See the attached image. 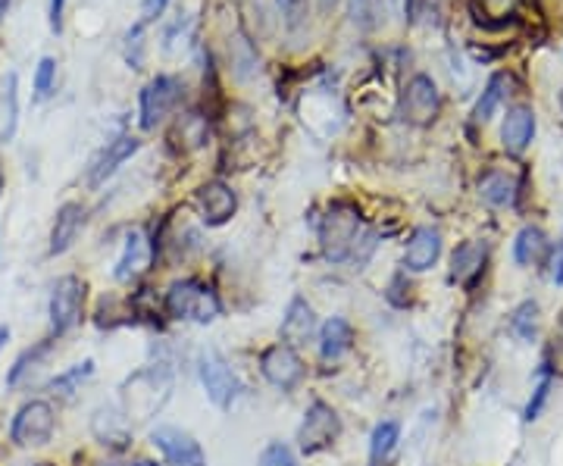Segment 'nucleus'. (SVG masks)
Masks as SVG:
<instances>
[{"mask_svg":"<svg viewBox=\"0 0 563 466\" xmlns=\"http://www.w3.org/2000/svg\"><path fill=\"white\" fill-rule=\"evenodd\" d=\"M32 466H51V463H32Z\"/></svg>","mask_w":563,"mask_h":466,"instance_id":"nucleus-42","label":"nucleus"},{"mask_svg":"<svg viewBox=\"0 0 563 466\" xmlns=\"http://www.w3.org/2000/svg\"><path fill=\"white\" fill-rule=\"evenodd\" d=\"M166 313L173 320H192V322H213L222 313V303L210 285L197 279L173 282L166 292Z\"/></svg>","mask_w":563,"mask_h":466,"instance_id":"nucleus-1","label":"nucleus"},{"mask_svg":"<svg viewBox=\"0 0 563 466\" xmlns=\"http://www.w3.org/2000/svg\"><path fill=\"white\" fill-rule=\"evenodd\" d=\"M510 73H495L489 79V84H485V91H482V97L476 101V107H473V123L476 125H485L489 123L491 116L498 113V107L507 101V94H510Z\"/></svg>","mask_w":563,"mask_h":466,"instance_id":"nucleus-22","label":"nucleus"},{"mask_svg":"<svg viewBox=\"0 0 563 466\" xmlns=\"http://www.w3.org/2000/svg\"><path fill=\"white\" fill-rule=\"evenodd\" d=\"M0 192H4V169H0Z\"/></svg>","mask_w":563,"mask_h":466,"instance_id":"nucleus-41","label":"nucleus"},{"mask_svg":"<svg viewBox=\"0 0 563 466\" xmlns=\"http://www.w3.org/2000/svg\"><path fill=\"white\" fill-rule=\"evenodd\" d=\"M151 444L163 454L169 466H207V454L194 441V435L182 432L175 426H157L151 432Z\"/></svg>","mask_w":563,"mask_h":466,"instance_id":"nucleus-11","label":"nucleus"},{"mask_svg":"<svg viewBox=\"0 0 563 466\" xmlns=\"http://www.w3.org/2000/svg\"><path fill=\"white\" fill-rule=\"evenodd\" d=\"M400 113L410 125H432L441 113V94L439 84H435L432 75L417 73L404 88V97H400Z\"/></svg>","mask_w":563,"mask_h":466,"instance_id":"nucleus-7","label":"nucleus"},{"mask_svg":"<svg viewBox=\"0 0 563 466\" xmlns=\"http://www.w3.org/2000/svg\"><path fill=\"white\" fill-rule=\"evenodd\" d=\"M560 242H563V238H560Z\"/></svg>","mask_w":563,"mask_h":466,"instance_id":"nucleus-44","label":"nucleus"},{"mask_svg":"<svg viewBox=\"0 0 563 466\" xmlns=\"http://www.w3.org/2000/svg\"><path fill=\"white\" fill-rule=\"evenodd\" d=\"M313 326H316L313 307L304 298H294L288 303V313L282 320V338H285V344H291V348L294 344H304L313 335Z\"/></svg>","mask_w":563,"mask_h":466,"instance_id":"nucleus-20","label":"nucleus"},{"mask_svg":"<svg viewBox=\"0 0 563 466\" xmlns=\"http://www.w3.org/2000/svg\"><path fill=\"white\" fill-rule=\"evenodd\" d=\"M351 19H354L357 28L363 32H372L379 23H382V4L379 0H351Z\"/></svg>","mask_w":563,"mask_h":466,"instance_id":"nucleus-31","label":"nucleus"},{"mask_svg":"<svg viewBox=\"0 0 563 466\" xmlns=\"http://www.w3.org/2000/svg\"><path fill=\"white\" fill-rule=\"evenodd\" d=\"M479 197L491 207H510L517 201V182L510 179L501 169H489V173L479 179Z\"/></svg>","mask_w":563,"mask_h":466,"instance_id":"nucleus-23","label":"nucleus"},{"mask_svg":"<svg viewBox=\"0 0 563 466\" xmlns=\"http://www.w3.org/2000/svg\"><path fill=\"white\" fill-rule=\"evenodd\" d=\"M82 307H84V282L79 275H63L56 279L54 292H51V332L56 338L73 332L82 322Z\"/></svg>","mask_w":563,"mask_h":466,"instance_id":"nucleus-5","label":"nucleus"},{"mask_svg":"<svg viewBox=\"0 0 563 466\" xmlns=\"http://www.w3.org/2000/svg\"><path fill=\"white\" fill-rule=\"evenodd\" d=\"M513 4H517V0H482L489 16H507V13L513 10Z\"/></svg>","mask_w":563,"mask_h":466,"instance_id":"nucleus-37","label":"nucleus"},{"mask_svg":"<svg viewBox=\"0 0 563 466\" xmlns=\"http://www.w3.org/2000/svg\"><path fill=\"white\" fill-rule=\"evenodd\" d=\"M357 238H361V213L348 203H335L320 223V244L332 263H341L357 251Z\"/></svg>","mask_w":563,"mask_h":466,"instance_id":"nucleus-2","label":"nucleus"},{"mask_svg":"<svg viewBox=\"0 0 563 466\" xmlns=\"http://www.w3.org/2000/svg\"><path fill=\"white\" fill-rule=\"evenodd\" d=\"M535 138V110L526 107V104H517V107L507 110L504 123H501V144L507 154L519 157V154L529 151Z\"/></svg>","mask_w":563,"mask_h":466,"instance_id":"nucleus-13","label":"nucleus"},{"mask_svg":"<svg viewBox=\"0 0 563 466\" xmlns=\"http://www.w3.org/2000/svg\"><path fill=\"white\" fill-rule=\"evenodd\" d=\"M56 413L47 401H25L10 422V441L16 448H44L54 439Z\"/></svg>","mask_w":563,"mask_h":466,"instance_id":"nucleus-3","label":"nucleus"},{"mask_svg":"<svg viewBox=\"0 0 563 466\" xmlns=\"http://www.w3.org/2000/svg\"><path fill=\"white\" fill-rule=\"evenodd\" d=\"M548 251V235L538 229V225H523L513 242V260L517 266H535Z\"/></svg>","mask_w":563,"mask_h":466,"instance_id":"nucleus-24","label":"nucleus"},{"mask_svg":"<svg viewBox=\"0 0 563 466\" xmlns=\"http://www.w3.org/2000/svg\"><path fill=\"white\" fill-rule=\"evenodd\" d=\"M4 132H0V141H13V135H16V123H19V79L16 73L6 75V84H4Z\"/></svg>","mask_w":563,"mask_h":466,"instance_id":"nucleus-29","label":"nucleus"},{"mask_svg":"<svg viewBox=\"0 0 563 466\" xmlns=\"http://www.w3.org/2000/svg\"><path fill=\"white\" fill-rule=\"evenodd\" d=\"M485 263H489V244L485 242H463L450 253V282L457 285H476L479 275L485 273Z\"/></svg>","mask_w":563,"mask_h":466,"instance_id":"nucleus-17","label":"nucleus"},{"mask_svg":"<svg viewBox=\"0 0 563 466\" xmlns=\"http://www.w3.org/2000/svg\"><path fill=\"white\" fill-rule=\"evenodd\" d=\"M260 466H298V461H294L291 448L282 441H272L270 448L260 454Z\"/></svg>","mask_w":563,"mask_h":466,"instance_id":"nucleus-33","label":"nucleus"},{"mask_svg":"<svg viewBox=\"0 0 563 466\" xmlns=\"http://www.w3.org/2000/svg\"><path fill=\"white\" fill-rule=\"evenodd\" d=\"M107 466H157L151 461H129V463H107Z\"/></svg>","mask_w":563,"mask_h":466,"instance_id":"nucleus-38","label":"nucleus"},{"mask_svg":"<svg viewBox=\"0 0 563 466\" xmlns=\"http://www.w3.org/2000/svg\"><path fill=\"white\" fill-rule=\"evenodd\" d=\"M351 344H354V326L341 316L322 322L320 329V354L322 360H338L341 354H348Z\"/></svg>","mask_w":563,"mask_h":466,"instance_id":"nucleus-21","label":"nucleus"},{"mask_svg":"<svg viewBox=\"0 0 563 466\" xmlns=\"http://www.w3.org/2000/svg\"><path fill=\"white\" fill-rule=\"evenodd\" d=\"M441 257V232L432 229V225H420L410 235L404 251V266L410 273H426L439 263Z\"/></svg>","mask_w":563,"mask_h":466,"instance_id":"nucleus-15","label":"nucleus"},{"mask_svg":"<svg viewBox=\"0 0 563 466\" xmlns=\"http://www.w3.org/2000/svg\"><path fill=\"white\" fill-rule=\"evenodd\" d=\"M56 82V60L54 56H41L38 69H35V97H47Z\"/></svg>","mask_w":563,"mask_h":466,"instance_id":"nucleus-32","label":"nucleus"},{"mask_svg":"<svg viewBox=\"0 0 563 466\" xmlns=\"http://www.w3.org/2000/svg\"><path fill=\"white\" fill-rule=\"evenodd\" d=\"M84 220H88V210L75 201H66L54 216V229H51V257H60L69 247L75 244L79 232L84 229Z\"/></svg>","mask_w":563,"mask_h":466,"instance_id":"nucleus-16","label":"nucleus"},{"mask_svg":"<svg viewBox=\"0 0 563 466\" xmlns=\"http://www.w3.org/2000/svg\"><path fill=\"white\" fill-rule=\"evenodd\" d=\"M197 372H201V382H203L207 398L213 401L216 407L229 411V407L235 404L238 394H242V382H238V376L232 372V366L225 363L216 351H207V354L201 357V363H197Z\"/></svg>","mask_w":563,"mask_h":466,"instance_id":"nucleus-8","label":"nucleus"},{"mask_svg":"<svg viewBox=\"0 0 563 466\" xmlns=\"http://www.w3.org/2000/svg\"><path fill=\"white\" fill-rule=\"evenodd\" d=\"M260 370H263L266 382L282 388V392H294L304 379V360L298 357V351L291 344L279 342L260 354Z\"/></svg>","mask_w":563,"mask_h":466,"instance_id":"nucleus-10","label":"nucleus"},{"mask_svg":"<svg viewBox=\"0 0 563 466\" xmlns=\"http://www.w3.org/2000/svg\"><path fill=\"white\" fill-rule=\"evenodd\" d=\"M341 435V420L326 401H313L304 413V422L298 429V444L304 454H320V451L332 448L335 439Z\"/></svg>","mask_w":563,"mask_h":466,"instance_id":"nucleus-6","label":"nucleus"},{"mask_svg":"<svg viewBox=\"0 0 563 466\" xmlns=\"http://www.w3.org/2000/svg\"><path fill=\"white\" fill-rule=\"evenodd\" d=\"M138 147H141V141L135 135H119V138L107 141V147L97 154L94 164H91V169H88V185L91 188H101L104 182H107L110 175L125 164V160L135 157Z\"/></svg>","mask_w":563,"mask_h":466,"instance_id":"nucleus-12","label":"nucleus"},{"mask_svg":"<svg viewBox=\"0 0 563 466\" xmlns=\"http://www.w3.org/2000/svg\"><path fill=\"white\" fill-rule=\"evenodd\" d=\"M182 101V82L175 75H157L144 84L138 101V123L144 132H153L160 123L175 110V104Z\"/></svg>","mask_w":563,"mask_h":466,"instance_id":"nucleus-4","label":"nucleus"},{"mask_svg":"<svg viewBox=\"0 0 563 466\" xmlns=\"http://www.w3.org/2000/svg\"><path fill=\"white\" fill-rule=\"evenodd\" d=\"M91 432H94L97 441L110 444V448H125V444L132 441L129 422H125V416L119 411H113V407H101V411L94 413V420H91Z\"/></svg>","mask_w":563,"mask_h":466,"instance_id":"nucleus-19","label":"nucleus"},{"mask_svg":"<svg viewBox=\"0 0 563 466\" xmlns=\"http://www.w3.org/2000/svg\"><path fill=\"white\" fill-rule=\"evenodd\" d=\"M551 363H541V370H538V379H535V388H532V398H529V404H526V411H523V420L526 422H535L541 416V411H545V404H548V398H551V388H554V372L548 370Z\"/></svg>","mask_w":563,"mask_h":466,"instance_id":"nucleus-27","label":"nucleus"},{"mask_svg":"<svg viewBox=\"0 0 563 466\" xmlns=\"http://www.w3.org/2000/svg\"><path fill=\"white\" fill-rule=\"evenodd\" d=\"M63 13H66V0H51L47 19H51V32H56V35H60V28H63Z\"/></svg>","mask_w":563,"mask_h":466,"instance_id":"nucleus-36","label":"nucleus"},{"mask_svg":"<svg viewBox=\"0 0 563 466\" xmlns=\"http://www.w3.org/2000/svg\"><path fill=\"white\" fill-rule=\"evenodd\" d=\"M560 107H563V91H560Z\"/></svg>","mask_w":563,"mask_h":466,"instance_id":"nucleus-43","label":"nucleus"},{"mask_svg":"<svg viewBox=\"0 0 563 466\" xmlns=\"http://www.w3.org/2000/svg\"><path fill=\"white\" fill-rule=\"evenodd\" d=\"M398 441H400V426H398V422H394V420L379 422V426L372 429V435H370V461L372 463L385 461V457H389L391 451L398 448Z\"/></svg>","mask_w":563,"mask_h":466,"instance_id":"nucleus-26","label":"nucleus"},{"mask_svg":"<svg viewBox=\"0 0 563 466\" xmlns=\"http://www.w3.org/2000/svg\"><path fill=\"white\" fill-rule=\"evenodd\" d=\"M510 332L519 338V342H535V335H538V303L535 301H523L513 307L510 313Z\"/></svg>","mask_w":563,"mask_h":466,"instance_id":"nucleus-25","label":"nucleus"},{"mask_svg":"<svg viewBox=\"0 0 563 466\" xmlns=\"http://www.w3.org/2000/svg\"><path fill=\"white\" fill-rule=\"evenodd\" d=\"M548 266H551V282H554V285H563V242H558V247L551 251V260H548Z\"/></svg>","mask_w":563,"mask_h":466,"instance_id":"nucleus-35","label":"nucleus"},{"mask_svg":"<svg viewBox=\"0 0 563 466\" xmlns=\"http://www.w3.org/2000/svg\"><path fill=\"white\" fill-rule=\"evenodd\" d=\"M197 207H201V220L207 225H225L235 216L238 197L225 182H207L197 192Z\"/></svg>","mask_w":563,"mask_h":466,"instance_id":"nucleus-14","label":"nucleus"},{"mask_svg":"<svg viewBox=\"0 0 563 466\" xmlns=\"http://www.w3.org/2000/svg\"><path fill=\"white\" fill-rule=\"evenodd\" d=\"M169 388H173V379H169L166 370H157V366H151V370H141L135 376L125 382L123 388V401H125V413H135V407L141 404V398H147V411L151 416L160 411V407L166 404L169 398Z\"/></svg>","mask_w":563,"mask_h":466,"instance_id":"nucleus-9","label":"nucleus"},{"mask_svg":"<svg viewBox=\"0 0 563 466\" xmlns=\"http://www.w3.org/2000/svg\"><path fill=\"white\" fill-rule=\"evenodd\" d=\"M91 376H94V360H84V363H75V366H69L66 372L54 376L47 388L56 392V394H63V398H69V394L79 392V385L84 382V379H91Z\"/></svg>","mask_w":563,"mask_h":466,"instance_id":"nucleus-28","label":"nucleus"},{"mask_svg":"<svg viewBox=\"0 0 563 466\" xmlns=\"http://www.w3.org/2000/svg\"><path fill=\"white\" fill-rule=\"evenodd\" d=\"M10 342V329L6 326H0V351H4V344Z\"/></svg>","mask_w":563,"mask_h":466,"instance_id":"nucleus-39","label":"nucleus"},{"mask_svg":"<svg viewBox=\"0 0 563 466\" xmlns=\"http://www.w3.org/2000/svg\"><path fill=\"white\" fill-rule=\"evenodd\" d=\"M6 10H10V0H0V19L6 16Z\"/></svg>","mask_w":563,"mask_h":466,"instance_id":"nucleus-40","label":"nucleus"},{"mask_svg":"<svg viewBox=\"0 0 563 466\" xmlns=\"http://www.w3.org/2000/svg\"><path fill=\"white\" fill-rule=\"evenodd\" d=\"M147 263H151V244L144 242L141 232H129V235H125L123 257H119L113 275H116L119 282H132L147 270Z\"/></svg>","mask_w":563,"mask_h":466,"instance_id":"nucleus-18","label":"nucleus"},{"mask_svg":"<svg viewBox=\"0 0 563 466\" xmlns=\"http://www.w3.org/2000/svg\"><path fill=\"white\" fill-rule=\"evenodd\" d=\"M169 0H141V25H151L153 19L163 16Z\"/></svg>","mask_w":563,"mask_h":466,"instance_id":"nucleus-34","label":"nucleus"},{"mask_svg":"<svg viewBox=\"0 0 563 466\" xmlns=\"http://www.w3.org/2000/svg\"><path fill=\"white\" fill-rule=\"evenodd\" d=\"M51 348H54V342H51V338H47V342L32 344V348H25L23 354L16 357V363H13L10 376H6V385H19V379H23L28 370H35V366H38L41 360H44L47 354H51Z\"/></svg>","mask_w":563,"mask_h":466,"instance_id":"nucleus-30","label":"nucleus"}]
</instances>
